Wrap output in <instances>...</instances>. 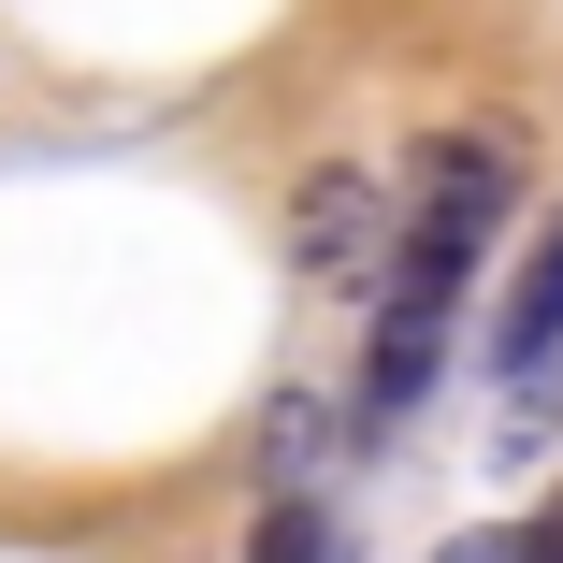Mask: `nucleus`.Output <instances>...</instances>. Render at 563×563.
Masks as SVG:
<instances>
[{
	"mask_svg": "<svg viewBox=\"0 0 563 563\" xmlns=\"http://www.w3.org/2000/svg\"><path fill=\"white\" fill-rule=\"evenodd\" d=\"M520 174H534V145H520L506 117H477V131H433V145H419V188H405V261H390L376 318H433V332H448L463 275L492 261V232L520 217Z\"/></svg>",
	"mask_w": 563,
	"mask_h": 563,
	"instance_id": "1",
	"label": "nucleus"
},
{
	"mask_svg": "<svg viewBox=\"0 0 563 563\" xmlns=\"http://www.w3.org/2000/svg\"><path fill=\"white\" fill-rule=\"evenodd\" d=\"M390 261H405L390 174H376V159H318V174L289 188V275H303V289H390Z\"/></svg>",
	"mask_w": 563,
	"mask_h": 563,
	"instance_id": "2",
	"label": "nucleus"
},
{
	"mask_svg": "<svg viewBox=\"0 0 563 563\" xmlns=\"http://www.w3.org/2000/svg\"><path fill=\"white\" fill-rule=\"evenodd\" d=\"M563 362V217H549V232L520 246V275H506V318H492V376H549Z\"/></svg>",
	"mask_w": 563,
	"mask_h": 563,
	"instance_id": "3",
	"label": "nucleus"
},
{
	"mask_svg": "<svg viewBox=\"0 0 563 563\" xmlns=\"http://www.w3.org/2000/svg\"><path fill=\"white\" fill-rule=\"evenodd\" d=\"M246 563H332V520H318V492H275V520H261V549Z\"/></svg>",
	"mask_w": 563,
	"mask_h": 563,
	"instance_id": "4",
	"label": "nucleus"
},
{
	"mask_svg": "<svg viewBox=\"0 0 563 563\" xmlns=\"http://www.w3.org/2000/svg\"><path fill=\"white\" fill-rule=\"evenodd\" d=\"M433 563H563V549H549V520H477V534H448Z\"/></svg>",
	"mask_w": 563,
	"mask_h": 563,
	"instance_id": "5",
	"label": "nucleus"
},
{
	"mask_svg": "<svg viewBox=\"0 0 563 563\" xmlns=\"http://www.w3.org/2000/svg\"><path fill=\"white\" fill-rule=\"evenodd\" d=\"M549 549H563V492H549Z\"/></svg>",
	"mask_w": 563,
	"mask_h": 563,
	"instance_id": "6",
	"label": "nucleus"
}]
</instances>
